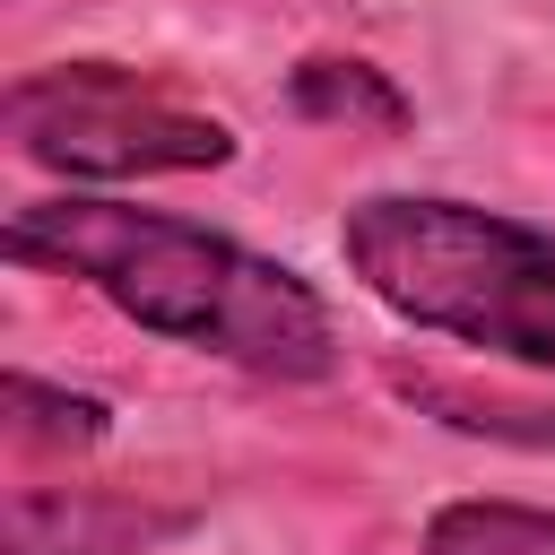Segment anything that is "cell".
Wrapping results in <instances>:
<instances>
[{"label":"cell","mask_w":555,"mask_h":555,"mask_svg":"<svg viewBox=\"0 0 555 555\" xmlns=\"http://www.w3.org/2000/svg\"><path fill=\"white\" fill-rule=\"evenodd\" d=\"M0 251L17 269L78 278L130 330L173 338L260 382H330L347 356L330 295L295 260H269L173 208H139L113 191H52V199L9 208Z\"/></svg>","instance_id":"obj_1"},{"label":"cell","mask_w":555,"mask_h":555,"mask_svg":"<svg viewBox=\"0 0 555 555\" xmlns=\"http://www.w3.org/2000/svg\"><path fill=\"white\" fill-rule=\"evenodd\" d=\"M347 278L408 330L460 338L520 373H555V234L451 199V191H364L338 217Z\"/></svg>","instance_id":"obj_2"},{"label":"cell","mask_w":555,"mask_h":555,"mask_svg":"<svg viewBox=\"0 0 555 555\" xmlns=\"http://www.w3.org/2000/svg\"><path fill=\"white\" fill-rule=\"evenodd\" d=\"M0 130L26 165L61 182H156V173H217L243 156L234 121L182 104L147 69L121 61H43L0 87Z\"/></svg>","instance_id":"obj_3"},{"label":"cell","mask_w":555,"mask_h":555,"mask_svg":"<svg viewBox=\"0 0 555 555\" xmlns=\"http://www.w3.org/2000/svg\"><path fill=\"white\" fill-rule=\"evenodd\" d=\"M286 104H295V121H321V130H373V139L416 130L408 87L390 69H373L364 52H304L286 69Z\"/></svg>","instance_id":"obj_4"},{"label":"cell","mask_w":555,"mask_h":555,"mask_svg":"<svg viewBox=\"0 0 555 555\" xmlns=\"http://www.w3.org/2000/svg\"><path fill=\"white\" fill-rule=\"evenodd\" d=\"M156 529H182V520H147V512L43 494V486H17V494H9V555H113V546H130V538L147 546Z\"/></svg>","instance_id":"obj_5"},{"label":"cell","mask_w":555,"mask_h":555,"mask_svg":"<svg viewBox=\"0 0 555 555\" xmlns=\"http://www.w3.org/2000/svg\"><path fill=\"white\" fill-rule=\"evenodd\" d=\"M416 555H555V512L512 494H451L425 512Z\"/></svg>","instance_id":"obj_6"},{"label":"cell","mask_w":555,"mask_h":555,"mask_svg":"<svg viewBox=\"0 0 555 555\" xmlns=\"http://www.w3.org/2000/svg\"><path fill=\"white\" fill-rule=\"evenodd\" d=\"M0 416H9V442L17 451H95L113 434V408L95 390H61V382H43L26 364L0 382Z\"/></svg>","instance_id":"obj_7"}]
</instances>
